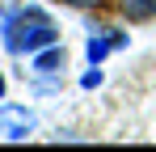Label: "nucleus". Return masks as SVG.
<instances>
[{
	"instance_id": "obj_4",
	"label": "nucleus",
	"mask_w": 156,
	"mask_h": 152,
	"mask_svg": "<svg viewBox=\"0 0 156 152\" xmlns=\"http://www.w3.org/2000/svg\"><path fill=\"white\" fill-rule=\"evenodd\" d=\"M110 47H118V42H110V38H93V42H89V63H101Z\"/></svg>"
},
{
	"instance_id": "obj_2",
	"label": "nucleus",
	"mask_w": 156,
	"mask_h": 152,
	"mask_svg": "<svg viewBox=\"0 0 156 152\" xmlns=\"http://www.w3.org/2000/svg\"><path fill=\"white\" fill-rule=\"evenodd\" d=\"M34 131V114L17 110V106H0V135L4 139H26Z\"/></svg>"
},
{
	"instance_id": "obj_1",
	"label": "nucleus",
	"mask_w": 156,
	"mask_h": 152,
	"mask_svg": "<svg viewBox=\"0 0 156 152\" xmlns=\"http://www.w3.org/2000/svg\"><path fill=\"white\" fill-rule=\"evenodd\" d=\"M4 42H9V51H26V55H34V51L51 47L55 42V25L47 13H38V9H26L21 17H13L9 21V34H4Z\"/></svg>"
},
{
	"instance_id": "obj_7",
	"label": "nucleus",
	"mask_w": 156,
	"mask_h": 152,
	"mask_svg": "<svg viewBox=\"0 0 156 152\" xmlns=\"http://www.w3.org/2000/svg\"><path fill=\"white\" fill-rule=\"evenodd\" d=\"M0 93H4V76H0Z\"/></svg>"
},
{
	"instance_id": "obj_3",
	"label": "nucleus",
	"mask_w": 156,
	"mask_h": 152,
	"mask_svg": "<svg viewBox=\"0 0 156 152\" xmlns=\"http://www.w3.org/2000/svg\"><path fill=\"white\" fill-rule=\"evenodd\" d=\"M63 68V51H42L38 59H34V72H42V76H51Z\"/></svg>"
},
{
	"instance_id": "obj_5",
	"label": "nucleus",
	"mask_w": 156,
	"mask_h": 152,
	"mask_svg": "<svg viewBox=\"0 0 156 152\" xmlns=\"http://www.w3.org/2000/svg\"><path fill=\"white\" fill-rule=\"evenodd\" d=\"M122 9H127L131 17H148L152 13V0H122Z\"/></svg>"
},
{
	"instance_id": "obj_8",
	"label": "nucleus",
	"mask_w": 156,
	"mask_h": 152,
	"mask_svg": "<svg viewBox=\"0 0 156 152\" xmlns=\"http://www.w3.org/2000/svg\"><path fill=\"white\" fill-rule=\"evenodd\" d=\"M152 13H156V0H152Z\"/></svg>"
},
{
	"instance_id": "obj_6",
	"label": "nucleus",
	"mask_w": 156,
	"mask_h": 152,
	"mask_svg": "<svg viewBox=\"0 0 156 152\" xmlns=\"http://www.w3.org/2000/svg\"><path fill=\"white\" fill-rule=\"evenodd\" d=\"M63 4H76V9H97L101 0H63Z\"/></svg>"
}]
</instances>
